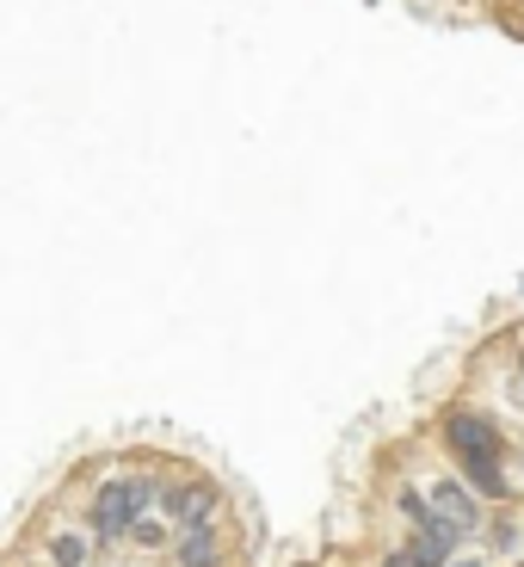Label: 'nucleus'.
Listing matches in <instances>:
<instances>
[{"mask_svg": "<svg viewBox=\"0 0 524 567\" xmlns=\"http://www.w3.org/2000/svg\"><path fill=\"white\" fill-rule=\"evenodd\" d=\"M148 499H155V482H148V475H117V482H105L100 494H93V530H100L105 543L130 537L136 518L148 512Z\"/></svg>", "mask_w": 524, "mask_h": 567, "instance_id": "f257e3e1", "label": "nucleus"}, {"mask_svg": "<svg viewBox=\"0 0 524 567\" xmlns=\"http://www.w3.org/2000/svg\"><path fill=\"white\" fill-rule=\"evenodd\" d=\"M401 512L420 525V530H413V549H408V567H451V549H456L463 530H456L451 518H439L432 506H420L413 494H401Z\"/></svg>", "mask_w": 524, "mask_h": 567, "instance_id": "f03ea898", "label": "nucleus"}, {"mask_svg": "<svg viewBox=\"0 0 524 567\" xmlns=\"http://www.w3.org/2000/svg\"><path fill=\"white\" fill-rule=\"evenodd\" d=\"M216 512H223V494H216L210 482H173V487H167L173 537H179V530H210Z\"/></svg>", "mask_w": 524, "mask_h": 567, "instance_id": "7ed1b4c3", "label": "nucleus"}, {"mask_svg": "<svg viewBox=\"0 0 524 567\" xmlns=\"http://www.w3.org/2000/svg\"><path fill=\"white\" fill-rule=\"evenodd\" d=\"M444 439H451V451L463 463H500V432L487 413H451L444 420Z\"/></svg>", "mask_w": 524, "mask_h": 567, "instance_id": "20e7f679", "label": "nucleus"}, {"mask_svg": "<svg viewBox=\"0 0 524 567\" xmlns=\"http://www.w3.org/2000/svg\"><path fill=\"white\" fill-rule=\"evenodd\" d=\"M432 512H439V518H451L456 530H475V525H482V506H475V494H469V487H456V482H439V487H432Z\"/></svg>", "mask_w": 524, "mask_h": 567, "instance_id": "39448f33", "label": "nucleus"}, {"mask_svg": "<svg viewBox=\"0 0 524 567\" xmlns=\"http://www.w3.org/2000/svg\"><path fill=\"white\" fill-rule=\"evenodd\" d=\"M179 567H216V525L210 530H179Z\"/></svg>", "mask_w": 524, "mask_h": 567, "instance_id": "423d86ee", "label": "nucleus"}, {"mask_svg": "<svg viewBox=\"0 0 524 567\" xmlns=\"http://www.w3.org/2000/svg\"><path fill=\"white\" fill-rule=\"evenodd\" d=\"M463 475H469V487H482L487 499H506L512 494V482L500 475V463H463Z\"/></svg>", "mask_w": 524, "mask_h": 567, "instance_id": "0eeeda50", "label": "nucleus"}, {"mask_svg": "<svg viewBox=\"0 0 524 567\" xmlns=\"http://www.w3.org/2000/svg\"><path fill=\"white\" fill-rule=\"evenodd\" d=\"M50 555H56V567H93V549H86L74 530H62V537L50 543Z\"/></svg>", "mask_w": 524, "mask_h": 567, "instance_id": "6e6552de", "label": "nucleus"}, {"mask_svg": "<svg viewBox=\"0 0 524 567\" xmlns=\"http://www.w3.org/2000/svg\"><path fill=\"white\" fill-rule=\"evenodd\" d=\"M389 567H408V555H401V561H389Z\"/></svg>", "mask_w": 524, "mask_h": 567, "instance_id": "1a4fd4ad", "label": "nucleus"}, {"mask_svg": "<svg viewBox=\"0 0 524 567\" xmlns=\"http://www.w3.org/2000/svg\"><path fill=\"white\" fill-rule=\"evenodd\" d=\"M451 567H469V561H451Z\"/></svg>", "mask_w": 524, "mask_h": 567, "instance_id": "9d476101", "label": "nucleus"}, {"mask_svg": "<svg viewBox=\"0 0 524 567\" xmlns=\"http://www.w3.org/2000/svg\"><path fill=\"white\" fill-rule=\"evenodd\" d=\"M518 370H524V364H518Z\"/></svg>", "mask_w": 524, "mask_h": 567, "instance_id": "9b49d317", "label": "nucleus"}]
</instances>
